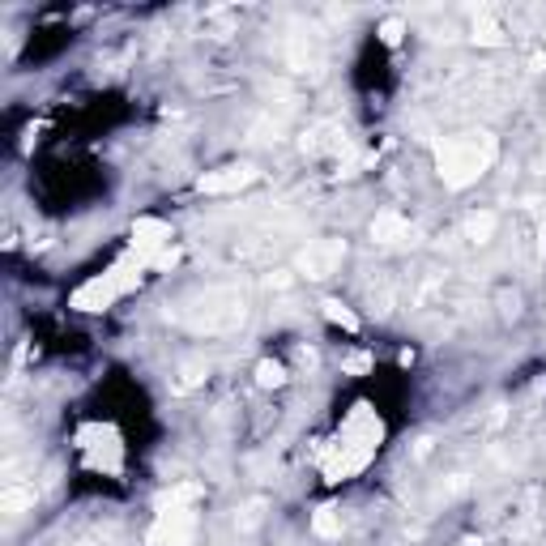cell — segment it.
Wrapping results in <instances>:
<instances>
[{
	"label": "cell",
	"mask_w": 546,
	"mask_h": 546,
	"mask_svg": "<svg viewBox=\"0 0 546 546\" xmlns=\"http://www.w3.org/2000/svg\"><path fill=\"white\" fill-rule=\"evenodd\" d=\"M499 145L491 133H461V137H444L435 145V171L449 188H470L478 175H487L496 163Z\"/></svg>",
	"instance_id": "obj_1"
},
{
	"label": "cell",
	"mask_w": 546,
	"mask_h": 546,
	"mask_svg": "<svg viewBox=\"0 0 546 546\" xmlns=\"http://www.w3.org/2000/svg\"><path fill=\"white\" fill-rule=\"evenodd\" d=\"M243 316H248V308L235 286H214L192 308H184V325L192 333H231L243 325Z\"/></svg>",
	"instance_id": "obj_2"
},
{
	"label": "cell",
	"mask_w": 546,
	"mask_h": 546,
	"mask_svg": "<svg viewBox=\"0 0 546 546\" xmlns=\"http://www.w3.org/2000/svg\"><path fill=\"white\" fill-rule=\"evenodd\" d=\"M145 257H128V261H116L103 278L95 282H86L77 295H73V308L77 311H103L107 304H116L124 290H133V286L142 282V269H145Z\"/></svg>",
	"instance_id": "obj_3"
},
{
	"label": "cell",
	"mask_w": 546,
	"mask_h": 546,
	"mask_svg": "<svg viewBox=\"0 0 546 546\" xmlns=\"http://www.w3.org/2000/svg\"><path fill=\"white\" fill-rule=\"evenodd\" d=\"M384 440V423L376 419V410L372 405H355L350 410V419H346V427H342V452H346V461H350V474L367 465V457L381 449Z\"/></svg>",
	"instance_id": "obj_4"
},
{
	"label": "cell",
	"mask_w": 546,
	"mask_h": 546,
	"mask_svg": "<svg viewBox=\"0 0 546 546\" xmlns=\"http://www.w3.org/2000/svg\"><path fill=\"white\" fill-rule=\"evenodd\" d=\"M196 538V512L192 508H158V521L150 525V546H192Z\"/></svg>",
	"instance_id": "obj_5"
},
{
	"label": "cell",
	"mask_w": 546,
	"mask_h": 546,
	"mask_svg": "<svg viewBox=\"0 0 546 546\" xmlns=\"http://www.w3.org/2000/svg\"><path fill=\"white\" fill-rule=\"evenodd\" d=\"M342 257H346V243H342V239H311L308 248L299 252V261L295 265H299L304 278L320 282V278H333V273H337Z\"/></svg>",
	"instance_id": "obj_6"
},
{
	"label": "cell",
	"mask_w": 546,
	"mask_h": 546,
	"mask_svg": "<svg viewBox=\"0 0 546 546\" xmlns=\"http://www.w3.org/2000/svg\"><path fill=\"white\" fill-rule=\"evenodd\" d=\"M81 444H86V457L95 470H107L116 474L119 470V435L116 427H86L81 431Z\"/></svg>",
	"instance_id": "obj_7"
},
{
	"label": "cell",
	"mask_w": 546,
	"mask_h": 546,
	"mask_svg": "<svg viewBox=\"0 0 546 546\" xmlns=\"http://www.w3.org/2000/svg\"><path fill=\"white\" fill-rule=\"evenodd\" d=\"M248 184H257V166H248V163L218 166V171H205V175L196 180V188L214 192V196H222V192H239V188H248Z\"/></svg>",
	"instance_id": "obj_8"
},
{
	"label": "cell",
	"mask_w": 546,
	"mask_h": 546,
	"mask_svg": "<svg viewBox=\"0 0 546 546\" xmlns=\"http://www.w3.org/2000/svg\"><path fill=\"white\" fill-rule=\"evenodd\" d=\"M166 243H171V227H166L163 218H137L133 222V252L145 257V261H154V257H163Z\"/></svg>",
	"instance_id": "obj_9"
},
{
	"label": "cell",
	"mask_w": 546,
	"mask_h": 546,
	"mask_svg": "<svg viewBox=\"0 0 546 546\" xmlns=\"http://www.w3.org/2000/svg\"><path fill=\"white\" fill-rule=\"evenodd\" d=\"M414 235V227L405 222L397 210H381V214L372 218V239L381 243V248H393V243H402V239Z\"/></svg>",
	"instance_id": "obj_10"
},
{
	"label": "cell",
	"mask_w": 546,
	"mask_h": 546,
	"mask_svg": "<svg viewBox=\"0 0 546 546\" xmlns=\"http://www.w3.org/2000/svg\"><path fill=\"white\" fill-rule=\"evenodd\" d=\"M342 145H346V133H342L337 124H316L308 137H304V154L316 158V154H325V150H342Z\"/></svg>",
	"instance_id": "obj_11"
},
{
	"label": "cell",
	"mask_w": 546,
	"mask_h": 546,
	"mask_svg": "<svg viewBox=\"0 0 546 546\" xmlns=\"http://www.w3.org/2000/svg\"><path fill=\"white\" fill-rule=\"evenodd\" d=\"M496 222H499V218L491 214V210H474V214L465 218V227H461V231H465V239H470V243H478V248H482V243H491V239H496Z\"/></svg>",
	"instance_id": "obj_12"
},
{
	"label": "cell",
	"mask_w": 546,
	"mask_h": 546,
	"mask_svg": "<svg viewBox=\"0 0 546 546\" xmlns=\"http://www.w3.org/2000/svg\"><path fill=\"white\" fill-rule=\"evenodd\" d=\"M474 43H482V48H499V43H504V26H499L487 9L474 18Z\"/></svg>",
	"instance_id": "obj_13"
},
{
	"label": "cell",
	"mask_w": 546,
	"mask_h": 546,
	"mask_svg": "<svg viewBox=\"0 0 546 546\" xmlns=\"http://www.w3.org/2000/svg\"><path fill=\"white\" fill-rule=\"evenodd\" d=\"M0 508H4L9 517H22L26 508H35V487H9V491L0 496Z\"/></svg>",
	"instance_id": "obj_14"
},
{
	"label": "cell",
	"mask_w": 546,
	"mask_h": 546,
	"mask_svg": "<svg viewBox=\"0 0 546 546\" xmlns=\"http://www.w3.org/2000/svg\"><path fill=\"white\" fill-rule=\"evenodd\" d=\"M311 534H316V538H342V517H337L333 508H316Z\"/></svg>",
	"instance_id": "obj_15"
},
{
	"label": "cell",
	"mask_w": 546,
	"mask_h": 546,
	"mask_svg": "<svg viewBox=\"0 0 546 546\" xmlns=\"http://www.w3.org/2000/svg\"><path fill=\"white\" fill-rule=\"evenodd\" d=\"M257 384H261V388H282L286 367L282 363H273V358H261V363H257Z\"/></svg>",
	"instance_id": "obj_16"
},
{
	"label": "cell",
	"mask_w": 546,
	"mask_h": 546,
	"mask_svg": "<svg viewBox=\"0 0 546 546\" xmlns=\"http://www.w3.org/2000/svg\"><path fill=\"white\" fill-rule=\"evenodd\" d=\"M320 311H325V320H333V325H342V329H350V333L358 329V316H355V311H350V308H342L337 299H325V304H320Z\"/></svg>",
	"instance_id": "obj_17"
},
{
	"label": "cell",
	"mask_w": 546,
	"mask_h": 546,
	"mask_svg": "<svg viewBox=\"0 0 546 546\" xmlns=\"http://www.w3.org/2000/svg\"><path fill=\"white\" fill-rule=\"evenodd\" d=\"M517 311H521V295H517V290H512V295L504 290V295H499V316H504V320H517Z\"/></svg>",
	"instance_id": "obj_18"
},
{
	"label": "cell",
	"mask_w": 546,
	"mask_h": 546,
	"mask_svg": "<svg viewBox=\"0 0 546 546\" xmlns=\"http://www.w3.org/2000/svg\"><path fill=\"white\" fill-rule=\"evenodd\" d=\"M402 35H405V22H397V18H388V22L381 26V39L388 43V48H397V43H402Z\"/></svg>",
	"instance_id": "obj_19"
},
{
	"label": "cell",
	"mask_w": 546,
	"mask_h": 546,
	"mask_svg": "<svg viewBox=\"0 0 546 546\" xmlns=\"http://www.w3.org/2000/svg\"><path fill=\"white\" fill-rule=\"evenodd\" d=\"M346 372H350V376H363V372H372V358H367V355H350V358H346Z\"/></svg>",
	"instance_id": "obj_20"
},
{
	"label": "cell",
	"mask_w": 546,
	"mask_h": 546,
	"mask_svg": "<svg viewBox=\"0 0 546 546\" xmlns=\"http://www.w3.org/2000/svg\"><path fill=\"white\" fill-rule=\"evenodd\" d=\"M201 376H205V367H201V363H188V367H184V381H180V388H192V384H201Z\"/></svg>",
	"instance_id": "obj_21"
},
{
	"label": "cell",
	"mask_w": 546,
	"mask_h": 546,
	"mask_svg": "<svg viewBox=\"0 0 546 546\" xmlns=\"http://www.w3.org/2000/svg\"><path fill=\"white\" fill-rule=\"evenodd\" d=\"M257 521H261V504H248V508H243V521H239V525H243V529H252Z\"/></svg>",
	"instance_id": "obj_22"
},
{
	"label": "cell",
	"mask_w": 546,
	"mask_h": 546,
	"mask_svg": "<svg viewBox=\"0 0 546 546\" xmlns=\"http://www.w3.org/2000/svg\"><path fill=\"white\" fill-rule=\"evenodd\" d=\"M538 257H542V261H546V222H542V227H538Z\"/></svg>",
	"instance_id": "obj_23"
}]
</instances>
